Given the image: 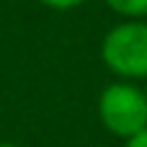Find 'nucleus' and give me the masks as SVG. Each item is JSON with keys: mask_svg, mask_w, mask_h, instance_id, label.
I'll list each match as a JSON object with an SVG mask.
<instances>
[{"mask_svg": "<svg viewBox=\"0 0 147 147\" xmlns=\"http://www.w3.org/2000/svg\"><path fill=\"white\" fill-rule=\"evenodd\" d=\"M101 124L121 140H132L147 129V93L134 83H111L98 96Z\"/></svg>", "mask_w": 147, "mask_h": 147, "instance_id": "nucleus-2", "label": "nucleus"}, {"mask_svg": "<svg viewBox=\"0 0 147 147\" xmlns=\"http://www.w3.org/2000/svg\"><path fill=\"white\" fill-rule=\"evenodd\" d=\"M0 147H18V145H10V142H0Z\"/></svg>", "mask_w": 147, "mask_h": 147, "instance_id": "nucleus-6", "label": "nucleus"}, {"mask_svg": "<svg viewBox=\"0 0 147 147\" xmlns=\"http://www.w3.org/2000/svg\"><path fill=\"white\" fill-rule=\"evenodd\" d=\"M103 3L124 18H147V0H103Z\"/></svg>", "mask_w": 147, "mask_h": 147, "instance_id": "nucleus-3", "label": "nucleus"}, {"mask_svg": "<svg viewBox=\"0 0 147 147\" xmlns=\"http://www.w3.org/2000/svg\"><path fill=\"white\" fill-rule=\"evenodd\" d=\"M103 65L124 80L147 78V21L127 18L116 23L101 44Z\"/></svg>", "mask_w": 147, "mask_h": 147, "instance_id": "nucleus-1", "label": "nucleus"}, {"mask_svg": "<svg viewBox=\"0 0 147 147\" xmlns=\"http://www.w3.org/2000/svg\"><path fill=\"white\" fill-rule=\"evenodd\" d=\"M127 147H147V129L140 132V134H134L132 140H127Z\"/></svg>", "mask_w": 147, "mask_h": 147, "instance_id": "nucleus-5", "label": "nucleus"}, {"mask_svg": "<svg viewBox=\"0 0 147 147\" xmlns=\"http://www.w3.org/2000/svg\"><path fill=\"white\" fill-rule=\"evenodd\" d=\"M39 3L47 5V8H52V10H72L78 5H83L85 0H39Z\"/></svg>", "mask_w": 147, "mask_h": 147, "instance_id": "nucleus-4", "label": "nucleus"}]
</instances>
